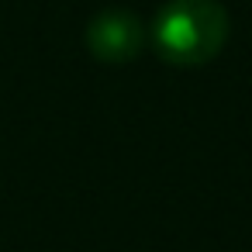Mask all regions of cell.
Instances as JSON below:
<instances>
[{"label": "cell", "instance_id": "obj_1", "mask_svg": "<svg viewBox=\"0 0 252 252\" xmlns=\"http://www.w3.org/2000/svg\"><path fill=\"white\" fill-rule=\"evenodd\" d=\"M228 35L231 18L221 0H166L149 28L156 56L180 69L214 63L228 45Z\"/></svg>", "mask_w": 252, "mask_h": 252}, {"label": "cell", "instance_id": "obj_2", "mask_svg": "<svg viewBox=\"0 0 252 252\" xmlns=\"http://www.w3.org/2000/svg\"><path fill=\"white\" fill-rule=\"evenodd\" d=\"M145 25L135 11L128 7H107L100 14L90 18L87 25V52L104 63V66H125L131 59H138V52L145 49Z\"/></svg>", "mask_w": 252, "mask_h": 252}]
</instances>
